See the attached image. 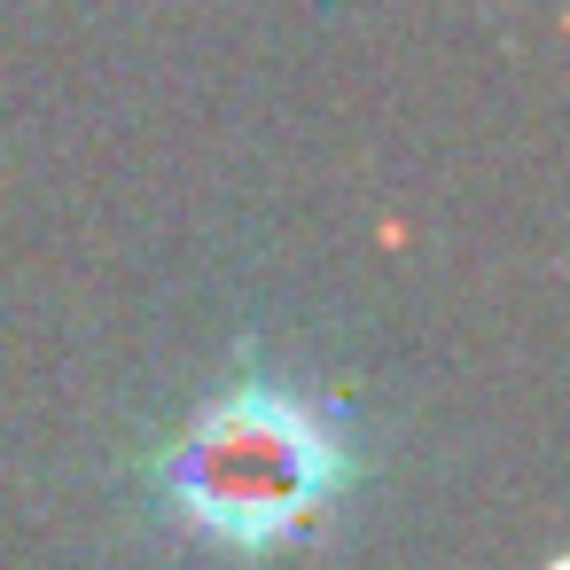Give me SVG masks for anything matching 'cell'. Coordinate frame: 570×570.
Listing matches in <instances>:
<instances>
[{
  "label": "cell",
  "mask_w": 570,
  "mask_h": 570,
  "mask_svg": "<svg viewBox=\"0 0 570 570\" xmlns=\"http://www.w3.org/2000/svg\"><path fill=\"white\" fill-rule=\"evenodd\" d=\"M352 484V430L336 406L289 383H235L157 461V500L180 531L274 554L313 531Z\"/></svg>",
  "instance_id": "cell-1"
}]
</instances>
